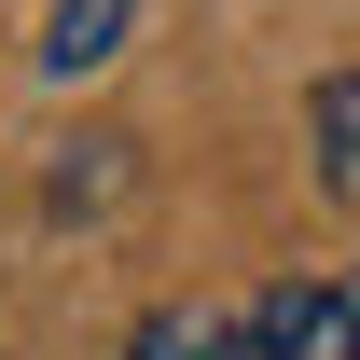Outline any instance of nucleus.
I'll list each match as a JSON object with an SVG mask.
<instances>
[{
	"label": "nucleus",
	"instance_id": "obj_1",
	"mask_svg": "<svg viewBox=\"0 0 360 360\" xmlns=\"http://www.w3.org/2000/svg\"><path fill=\"white\" fill-rule=\"evenodd\" d=\"M250 319H264V360H360V291L333 277H277Z\"/></svg>",
	"mask_w": 360,
	"mask_h": 360
},
{
	"label": "nucleus",
	"instance_id": "obj_2",
	"mask_svg": "<svg viewBox=\"0 0 360 360\" xmlns=\"http://www.w3.org/2000/svg\"><path fill=\"white\" fill-rule=\"evenodd\" d=\"M125 360H264V319L250 305H153Z\"/></svg>",
	"mask_w": 360,
	"mask_h": 360
},
{
	"label": "nucleus",
	"instance_id": "obj_3",
	"mask_svg": "<svg viewBox=\"0 0 360 360\" xmlns=\"http://www.w3.org/2000/svg\"><path fill=\"white\" fill-rule=\"evenodd\" d=\"M125 14H139V0H56V28H42V70H56V84L111 70V56H125Z\"/></svg>",
	"mask_w": 360,
	"mask_h": 360
},
{
	"label": "nucleus",
	"instance_id": "obj_4",
	"mask_svg": "<svg viewBox=\"0 0 360 360\" xmlns=\"http://www.w3.org/2000/svg\"><path fill=\"white\" fill-rule=\"evenodd\" d=\"M319 180L360 208V70H333V84H319Z\"/></svg>",
	"mask_w": 360,
	"mask_h": 360
},
{
	"label": "nucleus",
	"instance_id": "obj_5",
	"mask_svg": "<svg viewBox=\"0 0 360 360\" xmlns=\"http://www.w3.org/2000/svg\"><path fill=\"white\" fill-rule=\"evenodd\" d=\"M56 208H111L125 194V139H56V180H42Z\"/></svg>",
	"mask_w": 360,
	"mask_h": 360
}]
</instances>
